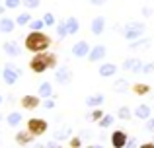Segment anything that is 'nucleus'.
Masks as SVG:
<instances>
[{
    "instance_id": "obj_36",
    "label": "nucleus",
    "mask_w": 154,
    "mask_h": 148,
    "mask_svg": "<svg viewBox=\"0 0 154 148\" xmlns=\"http://www.w3.org/2000/svg\"><path fill=\"white\" fill-rule=\"evenodd\" d=\"M43 107H45V109H53V107H55V101H53V98H45V101H43Z\"/></svg>"
},
{
    "instance_id": "obj_9",
    "label": "nucleus",
    "mask_w": 154,
    "mask_h": 148,
    "mask_svg": "<svg viewBox=\"0 0 154 148\" xmlns=\"http://www.w3.org/2000/svg\"><path fill=\"white\" fill-rule=\"evenodd\" d=\"M55 80H57L59 84H63V86L70 84V82H72V72H70V68H68V66H60V68H57Z\"/></svg>"
},
{
    "instance_id": "obj_20",
    "label": "nucleus",
    "mask_w": 154,
    "mask_h": 148,
    "mask_svg": "<svg viewBox=\"0 0 154 148\" xmlns=\"http://www.w3.org/2000/svg\"><path fill=\"white\" fill-rule=\"evenodd\" d=\"M66 27H68V35L78 33V29H80V22H78V18H74V16L66 18Z\"/></svg>"
},
{
    "instance_id": "obj_45",
    "label": "nucleus",
    "mask_w": 154,
    "mask_h": 148,
    "mask_svg": "<svg viewBox=\"0 0 154 148\" xmlns=\"http://www.w3.org/2000/svg\"><path fill=\"white\" fill-rule=\"evenodd\" d=\"M0 105H2V95H0Z\"/></svg>"
},
{
    "instance_id": "obj_4",
    "label": "nucleus",
    "mask_w": 154,
    "mask_h": 148,
    "mask_svg": "<svg viewBox=\"0 0 154 148\" xmlns=\"http://www.w3.org/2000/svg\"><path fill=\"white\" fill-rule=\"evenodd\" d=\"M27 131H29L33 137H41V134L47 133V121L41 117H33L27 121Z\"/></svg>"
},
{
    "instance_id": "obj_46",
    "label": "nucleus",
    "mask_w": 154,
    "mask_h": 148,
    "mask_svg": "<svg viewBox=\"0 0 154 148\" xmlns=\"http://www.w3.org/2000/svg\"><path fill=\"white\" fill-rule=\"evenodd\" d=\"M0 121H2V115H0Z\"/></svg>"
},
{
    "instance_id": "obj_6",
    "label": "nucleus",
    "mask_w": 154,
    "mask_h": 148,
    "mask_svg": "<svg viewBox=\"0 0 154 148\" xmlns=\"http://www.w3.org/2000/svg\"><path fill=\"white\" fill-rule=\"evenodd\" d=\"M109 140H111V146L113 148H125L129 142V137L125 131H113L111 137H109Z\"/></svg>"
},
{
    "instance_id": "obj_50",
    "label": "nucleus",
    "mask_w": 154,
    "mask_h": 148,
    "mask_svg": "<svg viewBox=\"0 0 154 148\" xmlns=\"http://www.w3.org/2000/svg\"><path fill=\"white\" fill-rule=\"evenodd\" d=\"M111 148H113V146H111Z\"/></svg>"
},
{
    "instance_id": "obj_44",
    "label": "nucleus",
    "mask_w": 154,
    "mask_h": 148,
    "mask_svg": "<svg viewBox=\"0 0 154 148\" xmlns=\"http://www.w3.org/2000/svg\"><path fill=\"white\" fill-rule=\"evenodd\" d=\"M31 148H45V144H33Z\"/></svg>"
},
{
    "instance_id": "obj_14",
    "label": "nucleus",
    "mask_w": 154,
    "mask_h": 148,
    "mask_svg": "<svg viewBox=\"0 0 154 148\" xmlns=\"http://www.w3.org/2000/svg\"><path fill=\"white\" fill-rule=\"evenodd\" d=\"M20 105H22L23 109H37L39 107V95H31V94L23 95V98L20 99Z\"/></svg>"
},
{
    "instance_id": "obj_3",
    "label": "nucleus",
    "mask_w": 154,
    "mask_h": 148,
    "mask_svg": "<svg viewBox=\"0 0 154 148\" xmlns=\"http://www.w3.org/2000/svg\"><path fill=\"white\" fill-rule=\"evenodd\" d=\"M146 31V26L143 22H127L123 27V35L127 41H135V39H140Z\"/></svg>"
},
{
    "instance_id": "obj_27",
    "label": "nucleus",
    "mask_w": 154,
    "mask_h": 148,
    "mask_svg": "<svg viewBox=\"0 0 154 148\" xmlns=\"http://www.w3.org/2000/svg\"><path fill=\"white\" fill-rule=\"evenodd\" d=\"M127 88H129V84H127V80H125V78H121V80H117V82H115V84H113V90H115V92H117V94H123V92H125V90H127Z\"/></svg>"
},
{
    "instance_id": "obj_5",
    "label": "nucleus",
    "mask_w": 154,
    "mask_h": 148,
    "mask_svg": "<svg viewBox=\"0 0 154 148\" xmlns=\"http://www.w3.org/2000/svg\"><path fill=\"white\" fill-rule=\"evenodd\" d=\"M20 76H22V70L16 68L14 65H6L2 70V80L8 84V86H12V84H16L20 80Z\"/></svg>"
},
{
    "instance_id": "obj_40",
    "label": "nucleus",
    "mask_w": 154,
    "mask_h": 148,
    "mask_svg": "<svg viewBox=\"0 0 154 148\" xmlns=\"http://www.w3.org/2000/svg\"><path fill=\"white\" fill-rule=\"evenodd\" d=\"M45 148H60V144H59V140H51L45 144Z\"/></svg>"
},
{
    "instance_id": "obj_48",
    "label": "nucleus",
    "mask_w": 154,
    "mask_h": 148,
    "mask_svg": "<svg viewBox=\"0 0 154 148\" xmlns=\"http://www.w3.org/2000/svg\"><path fill=\"white\" fill-rule=\"evenodd\" d=\"M0 76H2V72H0Z\"/></svg>"
},
{
    "instance_id": "obj_47",
    "label": "nucleus",
    "mask_w": 154,
    "mask_h": 148,
    "mask_svg": "<svg viewBox=\"0 0 154 148\" xmlns=\"http://www.w3.org/2000/svg\"><path fill=\"white\" fill-rule=\"evenodd\" d=\"M88 148H94V146H88Z\"/></svg>"
},
{
    "instance_id": "obj_26",
    "label": "nucleus",
    "mask_w": 154,
    "mask_h": 148,
    "mask_svg": "<svg viewBox=\"0 0 154 148\" xmlns=\"http://www.w3.org/2000/svg\"><path fill=\"white\" fill-rule=\"evenodd\" d=\"M117 117H119L121 121H129V119L133 117V113H131V109H129L127 105H123V107H119V111H117Z\"/></svg>"
},
{
    "instance_id": "obj_22",
    "label": "nucleus",
    "mask_w": 154,
    "mask_h": 148,
    "mask_svg": "<svg viewBox=\"0 0 154 148\" xmlns=\"http://www.w3.org/2000/svg\"><path fill=\"white\" fill-rule=\"evenodd\" d=\"M55 29H57V35L60 39H64L68 35V27H66V20H60V22L55 23Z\"/></svg>"
},
{
    "instance_id": "obj_32",
    "label": "nucleus",
    "mask_w": 154,
    "mask_h": 148,
    "mask_svg": "<svg viewBox=\"0 0 154 148\" xmlns=\"http://www.w3.org/2000/svg\"><path fill=\"white\" fill-rule=\"evenodd\" d=\"M43 22H45L47 27H51V26H55V23H57V22H55V16H53L51 12H47V14L43 16Z\"/></svg>"
},
{
    "instance_id": "obj_39",
    "label": "nucleus",
    "mask_w": 154,
    "mask_h": 148,
    "mask_svg": "<svg viewBox=\"0 0 154 148\" xmlns=\"http://www.w3.org/2000/svg\"><path fill=\"white\" fill-rule=\"evenodd\" d=\"M146 131L154 133V119H146Z\"/></svg>"
},
{
    "instance_id": "obj_15",
    "label": "nucleus",
    "mask_w": 154,
    "mask_h": 148,
    "mask_svg": "<svg viewBox=\"0 0 154 148\" xmlns=\"http://www.w3.org/2000/svg\"><path fill=\"white\" fill-rule=\"evenodd\" d=\"M150 113H152V107L146 105V103H140V105H137L135 111H133V115H135L137 119H143V121L150 119Z\"/></svg>"
},
{
    "instance_id": "obj_10",
    "label": "nucleus",
    "mask_w": 154,
    "mask_h": 148,
    "mask_svg": "<svg viewBox=\"0 0 154 148\" xmlns=\"http://www.w3.org/2000/svg\"><path fill=\"white\" fill-rule=\"evenodd\" d=\"M2 51H4V53H6L10 59H16V57H20V55H22L23 49H22V47H20L16 41H6V43L2 45Z\"/></svg>"
},
{
    "instance_id": "obj_23",
    "label": "nucleus",
    "mask_w": 154,
    "mask_h": 148,
    "mask_svg": "<svg viewBox=\"0 0 154 148\" xmlns=\"http://www.w3.org/2000/svg\"><path fill=\"white\" fill-rule=\"evenodd\" d=\"M131 90L135 92L137 95H146L148 92H150V86H148V84H140V82H139V84H133Z\"/></svg>"
},
{
    "instance_id": "obj_38",
    "label": "nucleus",
    "mask_w": 154,
    "mask_h": 148,
    "mask_svg": "<svg viewBox=\"0 0 154 148\" xmlns=\"http://www.w3.org/2000/svg\"><path fill=\"white\" fill-rule=\"evenodd\" d=\"M80 144H82V142H80V138H78V137H74V138H70V146H72V148H78Z\"/></svg>"
},
{
    "instance_id": "obj_34",
    "label": "nucleus",
    "mask_w": 154,
    "mask_h": 148,
    "mask_svg": "<svg viewBox=\"0 0 154 148\" xmlns=\"http://www.w3.org/2000/svg\"><path fill=\"white\" fill-rule=\"evenodd\" d=\"M70 133V129H64V131H59V133L55 134V140H64L66 138V134Z\"/></svg>"
},
{
    "instance_id": "obj_19",
    "label": "nucleus",
    "mask_w": 154,
    "mask_h": 148,
    "mask_svg": "<svg viewBox=\"0 0 154 148\" xmlns=\"http://www.w3.org/2000/svg\"><path fill=\"white\" fill-rule=\"evenodd\" d=\"M37 95H39V98H53V86H51V82H41V84H39Z\"/></svg>"
},
{
    "instance_id": "obj_30",
    "label": "nucleus",
    "mask_w": 154,
    "mask_h": 148,
    "mask_svg": "<svg viewBox=\"0 0 154 148\" xmlns=\"http://www.w3.org/2000/svg\"><path fill=\"white\" fill-rule=\"evenodd\" d=\"M113 121H115V119H113V115H109V113H105L102 119H100V127H102V129H105V127H109V125H113Z\"/></svg>"
},
{
    "instance_id": "obj_1",
    "label": "nucleus",
    "mask_w": 154,
    "mask_h": 148,
    "mask_svg": "<svg viewBox=\"0 0 154 148\" xmlns=\"http://www.w3.org/2000/svg\"><path fill=\"white\" fill-rule=\"evenodd\" d=\"M53 45V39L45 33L43 29L39 31H29L26 35V41H23V49L29 51V53H43V51H49V47Z\"/></svg>"
},
{
    "instance_id": "obj_35",
    "label": "nucleus",
    "mask_w": 154,
    "mask_h": 148,
    "mask_svg": "<svg viewBox=\"0 0 154 148\" xmlns=\"http://www.w3.org/2000/svg\"><path fill=\"white\" fill-rule=\"evenodd\" d=\"M152 72H154V61L146 62V65L143 66V74H152Z\"/></svg>"
},
{
    "instance_id": "obj_29",
    "label": "nucleus",
    "mask_w": 154,
    "mask_h": 148,
    "mask_svg": "<svg viewBox=\"0 0 154 148\" xmlns=\"http://www.w3.org/2000/svg\"><path fill=\"white\" fill-rule=\"evenodd\" d=\"M43 27H45L43 18H41V20H31V22H29V29H31V31H39V29H43Z\"/></svg>"
},
{
    "instance_id": "obj_18",
    "label": "nucleus",
    "mask_w": 154,
    "mask_h": 148,
    "mask_svg": "<svg viewBox=\"0 0 154 148\" xmlns=\"http://www.w3.org/2000/svg\"><path fill=\"white\" fill-rule=\"evenodd\" d=\"M148 47H150V39H146V37L135 39V41H131V43H129V49H133V51H139V49H148Z\"/></svg>"
},
{
    "instance_id": "obj_21",
    "label": "nucleus",
    "mask_w": 154,
    "mask_h": 148,
    "mask_svg": "<svg viewBox=\"0 0 154 148\" xmlns=\"http://www.w3.org/2000/svg\"><path fill=\"white\" fill-rule=\"evenodd\" d=\"M103 103V95L102 94H96V95H88L86 98V105L92 107V109H96V107H100Z\"/></svg>"
},
{
    "instance_id": "obj_11",
    "label": "nucleus",
    "mask_w": 154,
    "mask_h": 148,
    "mask_svg": "<svg viewBox=\"0 0 154 148\" xmlns=\"http://www.w3.org/2000/svg\"><path fill=\"white\" fill-rule=\"evenodd\" d=\"M105 23H107L105 16H96V18L92 20V23H90V31L94 35H102L103 29H105Z\"/></svg>"
},
{
    "instance_id": "obj_41",
    "label": "nucleus",
    "mask_w": 154,
    "mask_h": 148,
    "mask_svg": "<svg viewBox=\"0 0 154 148\" xmlns=\"http://www.w3.org/2000/svg\"><path fill=\"white\" fill-rule=\"evenodd\" d=\"M88 2H90L92 6H103V4L107 2V0H88Z\"/></svg>"
},
{
    "instance_id": "obj_24",
    "label": "nucleus",
    "mask_w": 154,
    "mask_h": 148,
    "mask_svg": "<svg viewBox=\"0 0 154 148\" xmlns=\"http://www.w3.org/2000/svg\"><path fill=\"white\" fill-rule=\"evenodd\" d=\"M31 12H22V14L18 16V18H16V23H18V26H29V22H31Z\"/></svg>"
},
{
    "instance_id": "obj_12",
    "label": "nucleus",
    "mask_w": 154,
    "mask_h": 148,
    "mask_svg": "<svg viewBox=\"0 0 154 148\" xmlns=\"http://www.w3.org/2000/svg\"><path fill=\"white\" fill-rule=\"evenodd\" d=\"M72 55H74L76 59H84V57H88V53H90V45H88L86 41H78V43H74L72 45Z\"/></svg>"
},
{
    "instance_id": "obj_17",
    "label": "nucleus",
    "mask_w": 154,
    "mask_h": 148,
    "mask_svg": "<svg viewBox=\"0 0 154 148\" xmlns=\"http://www.w3.org/2000/svg\"><path fill=\"white\" fill-rule=\"evenodd\" d=\"M16 20H12V18H0V31L2 33H12V31L16 29Z\"/></svg>"
},
{
    "instance_id": "obj_42",
    "label": "nucleus",
    "mask_w": 154,
    "mask_h": 148,
    "mask_svg": "<svg viewBox=\"0 0 154 148\" xmlns=\"http://www.w3.org/2000/svg\"><path fill=\"white\" fill-rule=\"evenodd\" d=\"M139 148H154V142H143Z\"/></svg>"
},
{
    "instance_id": "obj_33",
    "label": "nucleus",
    "mask_w": 154,
    "mask_h": 148,
    "mask_svg": "<svg viewBox=\"0 0 154 148\" xmlns=\"http://www.w3.org/2000/svg\"><path fill=\"white\" fill-rule=\"evenodd\" d=\"M103 115H105L103 111L100 109V107H96V109H94V113H92V121H100V119H102Z\"/></svg>"
},
{
    "instance_id": "obj_8",
    "label": "nucleus",
    "mask_w": 154,
    "mask_h": 148,
    "mask_svg": "<svg viewBox=\"0 0 154 148\" xmlns=\"http://www.w3.org/2000/svg\"><path fill=\"white\" fill-rule=\"evenodd\" d=\"M105 55H107V47L105 45H94L90 49V53H88V61L90 62H100L102 59H105Z\"/></svg>"
},
{
    "instance_id": "obj_2",
    "label": "nucleus",
    "mask_w": 154,
    "mask_h": 148,
    "mask_svg": "<svg viewBox=\"0 0 154 148\" xmlns=\"http://www.w3.org/2000/svg\"><path fill=\"white\" fill-rule=\"evenodd\" d=\"M57 62H59V57L55 53H49V51H43V53H35L29 61V68L31 72L35 74H43L49 68H57Z\"/></svg>"
},
{
    "instance_id": "obj_13",
    "label": "nucleus",
    "mask_w": 154,
    "mask_h": 148,
    "mask_svg": "<svg viewBox=\"0 0 154 148\" xmlns=\"http://www.w3.org/2000/svg\"><path fill=\"white\" fill-rule=\"evenodd\" d=\"M98 74L102 78H113L117 74V65H113V62H102L98 68Z\"/></svg>"
},
{
    "instance_id": "obj_43",
    "label": "nucleus",
    "mask_w": 154,
    "mask_h": 148,
    "mask_svg": "<svg viewBox=\"0 0 154 148\" xmlns=\"http://www.w3.org/2000/svg\"><path fill=\"white\" fill-rule=\"evenodd\" d=\"M4 10H6V6H4V4H0V14H4Z\"/></svg>"
},
{
    "instance_id": "obj_31",
    "label": "nucleus",
    "mask_w": 154,
    "mask_h": 148,
    "mask_svg": "<svg viewBox=\"0 0 154 148\" xmlns=\"http://www.w3.org/2000/svg\"><path fill=\"white\" fill-rule=\"evenodd\" d=\"M4 6H6L8 10H16V8L22 6V0H4Z\"/></svg>"
},
{
    "instance_id": "obj_37",
    "label": "nucleus",
    "mask_w": 154,
    "mask_h": 148,
    "mask_svg": "<svg viewBox=\"0 0 154 148\" xmlns=\"http://www.w3.org/2000/svg\"><path fill=\"white\" fill-rule=\"evenodd\" d=\"M152 12H154V10H152L150 6H144V8H143V16H144V18H150Z\"/></svg>"
},
{
    "instance_id": "obj_28",
    "label": "nucleus",
    "mask_w": 154,
    "mask_h": 148,
    "mask_svg": "<svg viewBox=\"0 0 154 148\" xmlns=\"http://www.w3.org/2000/svg\"><path fill=\"white\" fill-rule=\"evenodd\" d=\"M39 4H41V0H22V6L26 10H35V8H39Z\"/></svg>"
},
{
    "instance_id": "obj_7",
    "label": "nucleus",
    "mask_w": 154,
    "mask_h": 148,
    "mask_svg": "<svg viewBox=\"0 0 154 148\" xmlns=\"http://www.w3.org/2000/svg\"><path fill=\"white\" fill-rule=\"evenodd\" d=\"M143 66H144V62L140 61V59H125L123 61V70H127V72H131V74L143 72Z\"/></svg>"
},
{
    "instance_id": "obj_25",
    "label": "nucleus",
    "mask_w": 154,
    "mask_h": 148,
    "mask_svg": "<svg viewBox=\"0 0 154 148\" xmlns=\"http://www.w3.org/2000/svg\"><path fill=\"white\" fill-rule=\"evenodd\" d=\"M22 113H18V111H14V113H10L6 117V121H8V125L10 127H16V125H20V123H22Z\"/></svg>"
},
{
    "instance_id": "obj_16",
    "label": "nucleus",
    "mask_w": 154,
    "mask_h": 148,
    "mask_svg": "<svg viewBox=\"0 0 154 148\" xmlns=\"http://www.w3.org/2000/svg\"><path fill=\"white\" fill-rule=\"evenodd\" d=\"M33 138H35V137H33V134H31L27 129H26V131H20V133L16 134V142H18L20 146H27V144H31V140H33Z\"/></svg>"
},
{
    "instance_id": "obj_49",
    "label": "nucleus",
    "mask_w": 154,
    "mask_h": 148,
    "mask_svg": "<svg viewBox=\"0 0 154 148\" xmlns=\"http://www.w3.org/2000/svg\"><path fill=\"white\" fill-rule=\"evenodd\" d=\"M152 142H154V138H152Z\"/></svg>"
}]
</instances>
